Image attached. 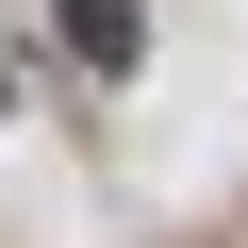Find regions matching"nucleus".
Wrapping results in <instances>:
<instances>
[{"mask_svg": "<svg viewBox=\"0 0 248 248\" xmlns=\"http://www.w3.org/2000/svg\"><path fill=\"white\" fill-rule=\"evenodd\" d=\"M50 66L133 83V66H149V0H50Z\"/></svg>", "mask_w": 248, "mask_h": 248, "instance_id": "nucleus-1", "label": "nucleus"}, {"mask_svg": "<svg viewBox=\"0 0 248 248\" xmlns=\"http://www.w3.org/2000/svg\"><path fill=\"white\" fill-rule=\"evenodd\" d=\"M0 133H17V50H0Z\"/></svg>", "mask_w": 248, "mask_h": 248, "instance_id": "nucleus-2", "label": "nucleus"}]
</instances>
